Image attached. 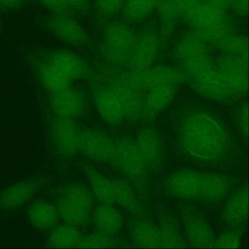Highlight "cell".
<instances>
[{
  "label": "cell",
  "mask_w": 249,
  "mask_h": 249,
  "mask_svg": "<svg viewBox=\"0 0 249 249\" xmlns=\"http://www.w3.org/2000/svg\"><path fill=\"white\" fill-rule=\"evenodd\" d=\"M22 0H0V7L4 8H11L18 6Z\"/></svg>",
  "instance_id": "48"
},
{
  "label": "cell",
  "mask_w": 249,
  "mask_h": 249,
  "mask_svg": "<svg viewBox=\"0 0 249 249\" xmlns=\"http://www.w3.org/2000/svg\"><path fill=\"white\" fill-rule=\"evenodd\" d=\"M158 0H125L122 7L123 16L128 22H140L156 9Z\"/></svg>",
  "instance_id": "30"
},
{
  "label": "cell",
  "mask_w": 249,
  "mask_h": 249,
  "mask_svg": "<svg viewBox=\"0 0 249 249\" xmlns=\"http://www.w3.org/2000/svg\"><path fill=\"white\" fill-rule=\"evenodd\" d=\"M230 8L236 15L246 16L248 13L249 0H231Z\"/></svg>",
  "instance_id": "42"
},
{
  "label": "cell",
  "mask_w": 249,
  "mask_h": 249,
  "mask_svg": "<svg viewBox=\"0 0 249 249\" xmlns=\"http://www.w3.org/2000/svg\"><path fill=\"white\" fill-rule=\"evenodd\" d=\"M129 233L136 246L146 248H161L160 230L148 221L137 219L131 221Z\"/></svg>",
  "instance_id": "22"
},
{
  "label": "cell",
  "mask_w": 249,
  "mask_h": 249,
  "mask_svg": "<svg viewBox=\"0 0 249 249\" xmlns=\"http://www.w3.org/2000/svg\"><path fill=\"white\" fill-rule=\"evenodd\" d=\"M137 36L127 24L119 21H112L104 29L103 44L112 50L130 55Z\"/></svg>",
  "instance_id": "15"
},
{
  "label": "cell",
  "mask_w": 249,
  "mask_h": 249,
  "mask_svg": "<svg viewBox=\"0 0 249 249\" xmlns=\"http://www.w3.org/2000/svg\"><path fill=\"white\" fill-rule=\"evenodd\" d=\"M27 216L33 226L43 230L53 228L59 216L57 208L45 201L33 203L27 211Z\"/></svg>",
  "instance_id": "26"
},
{
  "label": "cell",
  "mask_w": 249,
  "mask_h": 249,
  "mask_svg": "<svg viewBox=\"0 0 249 249\" xmlns=\"http://www.w3.org/2000/svg\"><path fill=\"white\" fill-rule=\"evenodd\" d=\"M241 238V232L235 231H227L215 239L214 247L225 249L237 248L240 245Z\"/></svg>",
  "instance_id": "39"
},
{
  "label": "cell",
  "mask_w": 249,
  "mask_h": 249,
  "mask_svg": "<svg viewBox=\"0 0 249 249\" xmlns=\"http://www.w3.org/2000/svg\"><path fill=\"white\" fill-rule=\"evenodd\" d=\"M190 79L192 89L198 94L210 99L225 101L233 93L221 73L214 67Z\"/></svg>",
  "instance_id": "7"
},
{
  "label": "cell",
  "mask_w": 249,
  "mask_h": 249,
  "mask_svg": "<svg viewBox=\"0 0 249 249\" xmlns=\"http://www.w3.org/2000/svg\"><path fill=\"white\" fill-rule=\"evenodd\" d=\"M83 170L94 197L100 204H113L115 203L114 188L112 181L107 178L90 165H84Z\"/></svg>",
  "instance_id": "20"
},
{
  "label": "cell",
  "mask_w": 249,
  "mask_h": 249,
  "mask_svg": "<svg viewBox=\"0 0 249 249\" xmlns=\"http://www.w3.org/2000/svg\"><path fill=\"white\" fill-rule=\"evenodd\" d=\"M50 62L71 82L84 77L89 71L86 61L79 54L69 50L57 51Z\"/></svg>",
  "instance_id": "16"
},
{
  "label": "cell",
  "mask_w": 249,
  "mask_h": 249,
  "mask_svg": "<svg viewBox=\"0 0 249 249\" xmlns=\"http://www.w3.org/2000/svg\"><path fill=\"white\" fill-rule=\"evenodd\" d=\"M183 145L192 156L203 160L221 157L228 146V138L221 124L204 112H196L184 122L181 134Z\"/></svg>",
  "instance_id": "1"
},
{
  "label": "cell",
  "mask_w": 249,
  "mask_h": 249,
  "mask_svg": "<svg viewBox=\"0 0 249 249\" xmlns=\"http://www.w3.org/2000/svg\"><path fill=\"white\" fill-rule=\"evenodd\" d=\"M229 181L227 178L216 173L202 174L200 198L210 202H218L228 193Z\"/></svg>",
  "instance_id": "28"
},
{
  "label": "cell",
  "mask_w": 249,
  "mask_h": 249,
  "mask_svg": "<svg viewBox=\"0 0 249 249\" xmlns=\"http://www.w3.org/2000/svg\"><path fill=\"white\" fill-rule=\"evenodd\" d=\"M175 22H163L161 32L164 37L170 36L173 32L174 28Z\"/></svg>",
  "instance_id": "47"
},
{
  "label": "cell",
  "mask_w": 249,
  "mask_h": 249,
  "mask_svg": "<svg viewBox=\"0 0 249 249\" xmlns=\"http://www.w3.org/2000/svg\"><path fill=\"white\" fill-rule=\"evenodd\" d=\"M56 14L47 22L48 28L53 35L73 46L81 45L88 41L87 32L78 22L64 13Z\"/></svg>",
  "instance_id": "11"
},
{
  "label": "cell",
  "mask_w": 249,
  "mask_h": 249,
  "mask_svg": "<svg viewBox=\"0 0 249 249\" xmlns=\"http://www.w3.org/2000/svg\"><path fill=\"white\" fill-rule=\"evenodd\" d=\"M135 141L147 167H157L162 160V151L156 131L150 128H144Z\"/></svg>",
  "instance_id": "19"
},
{
  "label": "cell",
  "mask_w": 249,
  "mask_h": 249,
  "mask_svg": "<svg viewBox=\"0 0 249 249\" xmlns=\"http://www.w3.org/2000/svg\"><path fill=\"white\" fill-rule=\"evenodd\" d=\"M52 105L58 117L74 120L84 110L86 99L82 92L70 86L54 93Z\"/></svg>",
  "instance_id": "13"
},
{
  "label": "cell",
  "mask_w": 249,
  "mask_h": 249,
  "mask_svg": "<svg viewBox=\"0 0 249 249\" xmlns=\"http://www.w3.org/2000/svg\"><path fill=\"white\" fill-rule=\"evenodd\" d=\"M125 0H94L98 12L105 17H110L122 8Z\"/></svg>",
  "instance_id": "40"
},
{
  "label": "cell",
  "mask_w": 249,
  "mask_h": 249,
  "mask_svg": "<svg viewBox=\"0 0 249 249\" xmlns=\"http://www.w3.org/2000/svg\"><path fill=\"white\" fill-rule=\"evenodd\" d=\"M79 151L91 160L113 166L116 157L115 141L101 129L88 128L81 131Z\"/></svg>",
  "instance_id": "5"
},
{
  "label": "cell",
  "mask_w": 249,
  "mask_h": 249,
  "mask_svg": "<svg viewBox=\"0 0 249 249\" xmlns=\"http://www.w3.org/2000/svg\"><path fill=\"white\" fill-rule=\"evenodd\" d=\"M218 70L233 93H243L248 89V56L226 54L218 61Z\"/></svg>",
  "instance_id": "8"
},
{
  "label": "cell",
  "mask_w": 249,
  "mask_h": 249,
  "mask_svg": "<svg viewBox=\"0 0 249 249\" xmlns=\"http://www.w3.org/2000/svg\"><path fill=\"white\" fill-rule=\"evenodd\" d=\"M115 194V202L131 214L139 217L144 215L142 206L130 184L122 179L112 181Z\"/></svg>",
  "instance_id": "27"
},
{
  "label": "cell",
  "mask_w": 249,
  "mask_h": 249,
  "mask_svg": "<svg viewBox=\"0 0 249 249\" xmlns=\"http://www.w3.org/2000/svg\"><path fill=\"white\" fill-rule=\"evenodd\" d=\"M161 247L165 248H185V243L175 222L169 218L164 219L159 229Z\"/></svg>",
  "instance_id": "32"
},
{
  "label": "cell",
  "mask_w": 249,
  "mask_h": 249,
  "mask_svg": "<svg viewBox=\"0 0 249 249\" xmlns=\"http://www.w3.org/2000/svg\"><path fill=\"white\" fill-rule=\"evenodd\" d=\"M118 240L115 236L109 235L100 231L82 237L76 248H110L118 246Z\"/></svg>",
  "instance_id": "35"
},
{
  "label": "cell",
  "mask_w": 249,
  "mask_h": 249,
  "mask_svg": "<svg viewBox=\"0 0 249 249\" xmlns=\"http://www.w3.org/2000/svg\"><path fill=\"white\" fill-rule=\"evenodd\" d=\"M81 131L74 120L58 117L52 135L54 145L62 155L71 157L79 151Z\"/></svg>",
  "instance_id": "9"
},
{
  "label": "cell",
  "mask_w": 249,
  "mask_h": 249,
  "mask_svg": "<svg viewBox=\"0 0 249 249\" xmlns=\"http://www.w3.org/2000/svg\"><path fill=\"white\" fill-rule=\"evenodd\" d=\"M116 157L112 166L140 189L146 183L147 166L135 140L127 136L115 141Z\"/></svg>",
  "instance_id": "3"
},
{
  "label": "cell",
  "mask_w": 249,
  "mask_h": 249,
  "mask_svg": "<svg viewBox=\"0 0 249 249\" xmlns=\"http://www.w3.org/2000/svg\"><path fill=\"white\" fill-rule=\"evenodd\" d=\"M46 8L56 13L66 14L70 7L65 0H36Z\"/></svg>",
  "instance_id": "41"
},
{
  "label": "cell",
  "mask_w": 249,
  "mask_h": 249,
  "mask_svg": "<svg viewBox=\"0 0 249 249\" xmlns=\"http://www.w3.org/2000/svg\"><path fill=\"white\" fill-rule=\"evenodd\" d=\"M120 78L139 91L148 90L164 85L180 84L187 79L184 72L168 67H150L135 71L130 69L121 73Z\"/></svg>",
  "instance_id": "4"
},
{
  "label": "cell",
  "mask_w": 249,
  "mask_h": 249,
  "mask_svg": "<svg viewBox=\"0 0 249 249\" xmlns=\"http://www.w3.org/2000/svg\"><path fill=\"white\" fill-rule=\"evenodd\" d=\"M70 8L78 11H84L89 7V0H65Z\"/></svg>",
  "instance_id": "45"
},
{
  "label": "cell",
  "mask_w": 249,
  "mask_h": 249,
  "mask_svg": "<svg viewBox=\"0 0 249 249\" xmlns=\"http://www.w3.org/2000/svg\"><path fill=\"white\" fill-rule=\"evenodd\" d=\"M35 184L31 181L16 183L0 195V207L6 210L17 209L26 203L34 195Z\"/></svg>",
  "instance_id": "23"
},
{
  "label": "cell",
  "mask_w": 249,
  "mask_h": 249,
  "mask_svg": "<svg viewBox=\"0 0 249 249\" xmlns=\"http://www.w3.org/2000/svg\"><path fill=\"white\" fill-rule=\"evenodd\" d=\"M93 101L97 114L107 124L117 125L125 119L121 100L112 86L97 87L94 91Z\"/></svg>",
  "instance_id": "6"
},
{
  "label": "cell",
  "mask_w": 249,
  "mask_h": 249,
  "mask_svg": "<svg viewBox=\"0 0 249 249\" xmlns=\"http://www.w3.org/2000/svg\"><path fill=\"white\" fill-rule=\"evenodd\" d=\"M159 47L158 36L150 30L143 31L137 36L130 55V69L141 71L152 67Z\"/></svg>",
  "instance_id": "10"
},
{
  "label": "cell",
  "mask_w": 249,
  "mask_h": 249,
  "mask_svg": "<svg viewBox=\"0 0 249 249\" xmlns=\"http://www.w3.org/2000/svg\"><path fill=\"white\" fill-rule=\"evenodd\" d=\"M202 174L190 170H183L173 174L166 182L168 192L175 197L186 199L200 197Z\"/></svg>",
  "instance_id": "12"
},
{
  "label": "cell",
  "mask_w": 249,
  "mask_h": 249,
  "mask_svg": "<svg viewBox=\"0 0 249 249\" xmlns=\"http://www.w3.org/2000/svg\"><path fill=\"white\" fill-rule=\"evenodd\" d=\"M93 221L98 231L115 236L122 229L123 217L112 204H100L93 212Z\"/></svg>",
  "instance_id": "21"
},
{
  "label": "cell",
  "mask_w": 249,
  "mask_h": 249,
  "mask_svg": "<svg viewBox=\"0 0 249 249\" xmlns=\"http://www.w3.org/2000/svg\"><path fill=\"white\" fill-rule=\"evenodd\" d=\"M93 205V197L86 189L71 185L63 189L56 208L65 223L78 227L88 222Z\"/></svg>",
  "instance_id": "2"
},
{
  "label": "cell",
  "mask_w": 249,
  "mask_h": 249,
  "mask_svg": "<svg viewBox=\"0 0 249 249\" xmlns=\"http://www.w3.org/2000/svg\"><path fill=\"white\" fill-rule=\"evenodd\" d=\"M156 10L163 22H175L181 14L176 0H159Z\"/></svg>",
  "instance_id": "38"
},
{
  "label": "cell",
  "mask_w": 249,
  "mask_h": 249,
  "mask_svg": "<svg viewBox=\"0 0 249 249\" xmlns=\"http://www.w3.org/2000/svg\"><path fill=\"white\" fill-rule=\"evenodd\" d=\"M183 220L187 238L193 246L199 248L214 247L215 239L213 231L198 213L187 210L183 214Z\"/></svg>",
  "instance_id": "14"
},
{
  "label": "cell",
  "mask_w": 249,
  "mask_h": 249,
  "mask_svg": "<svg viewBox=\"0 0 249 249\" xmlns=\"http://www.w3.org/2000/svg\"><path fill=\"white\" fill-rule=\"evenodd\" d=\"M175 53L176 57L182 62L206 53V43L193 31L187 34L179 41Z\"/></svg>",
  "instance_id": "31"
},
{
  "label": "cell",
  "mask_w": 249,
  "mask_h": 249,
  "mask_svg": "<svg viewBox=\"0 0 249 249\" xmlns=\"http://www.w3.org/2000/svg\"><path fill=\"white\" fill-rule=\"evenodd\" d=\"M239 123L241 130L245 134L248 133V107L244 105L241 108L239 113Z\"/></svg>",
  "instance_id": "43"
},
{
  "label": "cell",
  "mask_w": 249,
  "mask_h": 249,
  "mask_svg": "<svg viewBox=\"0 0 249 249\" xmlns=\"http://www.w3.org/2000/svg\"><path fill=\"white\" fill-rule=\"evenodd\" d=\"M181 62L182 71L187 78L193 77L199 73L213 67L211 59L206 53L201 54Z\"/></svg>",
  "instance_id": "37"
},
{
  "label": "cell",
  "mask_w": 249,
  "mask_h": 249,
  "mask_svg": "<svg viewBox=\"0 0 249 249\" xmlns=\"http://www.w3.org/2000/svg\"><path fill=\"white\" fill-rule=\"evenodd\" d=\"M232 30L231 24L225 19L217 24L194 31L204 43L215 44L226 36L232 33Z\"/></svg>",
  "instance_id": "34"
},
{
  "label": "cell",
  "mask_w": 249,
  "mask_h": 249,
  "mask_svg": "<svg viewBox=\"0 0 249 249\" xmlns=\"http://www.w3.org/2000/svg\"><path fill=\"white\" fill-rule=\"evenodd\" d=\"M203 2L220 11L225 12L230 8L231 0H203Z\"/></svg>",
  "instance_id": "44"
},
{
  "label": "cell",
  "mask_w": 249,
  "mask_h": 249,
  "mask_svg": "<svg viewBox=\"0 0 249 249\" xmlns=\"http://www.w3.org/2000/svg\"><path fill=\"white\" fill-rule=\"evenodd\" d=\"M214 44L227 54L248 56V39L245 36L231 33Z\"/></svg>",
  "instance_id": "33"
},
{
  "label": "cell",
  "mask_w": 249,
  "mask_h": 249,
  "mask_svg": "<svg viewBox=\"0 0 249 249\" xmlns=\"http://www.w3.org/2000/svg\"><path fill=\"white\" fill-rule=\"evenodd\" d=\"M81 237L77 227L65 223L54 228L48 242L53 248H71L77 247Z\"/></svg>",
  "instance_id": "29"
},
{
  "label": "cell",
  "mask_w": 249,
  "mask_h": 249,
  "mask_svg": "<svg viewBox=\"0 0 249 249\" xmlns=\"http://www.w3.org/2000/svg\"><path fill=\"white\" fill-rule=\"evenodd\" d=\"M184 21L195 30L205 28L226 19L225 12L201 1L182 14Z\"/></svg>",
  "instance_id": "18"
},
{
  "label": "cell",
  "mask_w": 249,
  "mask_h": 249,
  "mask_svg": "<svg viewBox=\"0 0 249 249\" xmlns=\"http://www.w3.org/2000/svg\"><path fill=\"white\" fill-rule=\"evenodd\" d=\"M175 91L173 85H161L150 89L143 104L142 117L146 119L153 118L170 103Z\"/></svg>",
  "instance_id": "25"
},
{
  "label": "cell",
  "mask_w": 249,
  "mask_h": 249,
  "mask_svg": "<svg viewBox=\"0 0 249 249\" xmlns=\"http://www.w3.org/2000/svg\"><path fill=\"white\" fill-rule=\"evenodd\" d=\"M110 86L116 91L121 100L125 118L131 122L139 119L142 115L144 104L140 91L122 80L120 76Z\"/></svg>",
  "instance_id": "17"
},
{
  "label": "cell",
  "mask_w": 249,
  "mask_h": 249,
  "mask_svg": "<svg viewBox=\"0 0 249 249\" xmlns=\"http://www.w3.org/2000/svg\"><path fill=\"white\" fill-rule=\"evenodd\" d=\"M176 1L182 14L202 1V0H176Z\"/></svg>",
  "instance_id": "46"
},
{
  "label": "cell",
  "mask_w": 249,
  "mask_h": 249,
  "mask_svg": "<svg viewBox=\"0 0 249 249\" xmlns=\"http://www.w3.org/2000/svg\"><path fill=\"white\" fill-rule=\"evenodd\" d=\"M248 207V189L245 187L238 190L228 200L222 212L223 219L231 225H239L247 218Z\"/></svg>",
  "instance_id": "24"
},
{
  "label": "cell",
  "mask_w": 249,
  "mask_h": 249,
  "mask_svg": "<svg viewBox=\"0 0 249 249\" xmlns=\"http://www.w3.org/2000/svg\"><path fill=\"white\" fill-rule=\"evenodd\" d=\"M43 77L45 84L53 93L71 86V81L50 62L44 68Z\"/></svg>",
  "instance_id": "36"
}]
</instances>
